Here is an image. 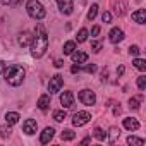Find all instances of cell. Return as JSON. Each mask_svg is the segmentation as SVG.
I'll return each mask as SVG.
<instances>
[{
  "label": "cell",
  "mask_w": 146,
  "mask_h": 146,
  "mask_svg": "<svg viewBox=\"0 0 146 146\" xmlns=\"http://www.w3.org/2000/svg\"><path fill=\"white\" fill-rule=\"evenodd\" d=\"M60 105L64 108H70L72 105H74V95H72L70 91H64L60 95Z\"/></svg>",
  "instance_id": "ba28073f"
},
{
  "label": "cell",
  "mask_w": 146,
  "mask_h": 146,
  "mask_svg": "<svg viewBox=\"0 0 146 146\" xmlns=\"http://www.w3.org/2000/svg\"><path fill=\"white\" fill-rule=\"evenodd\" d=\"M124 127H125L127 131L134 132V131H137V129H139V122H137V119L127 117V119H124Z\"/></svg>",
  "instance_id": "9a60e30c"
},
{
  "label": "cell",
  "mask_w": 146,
  "mask_h": 146,
  "mask_svg": "<svg viewBox=\"0 0 146 146\" xmlns=\"http://www.w3.org/2000/svg\"><path fill=\"white\" fill-rule=\"evenodd\" d=\"M102 21H103L105 24L112 23V14H110V12H103V14H102Z\"/></svg>",
  "instance_id": "4dcf8cb0"
},
{
  "label": "cell",
  "mask_w": 146,
  "mask_h": 146,
  "mask_svg": "<svg viewBox=\"0 0 146 146\" xmlns=\"http://www.w3.org/2000/svg\"><path fill=\"white\" fill-rule=\"evenodd\" d=\"M88 40V29H79V33H78V43H84Z\"/></svg>",
  "instance_id": "d4e9b609"
},
{
  "label": "cell",
  "mask_w": 146,
  "mask_h": 146,
  "mask_svg": "<svg viewBox=\"0 0 146 146\" xmlns=\"http://www.w3.org/2000/svg\"><path fill=\"white\" fill-rule=\"evenodd\" d=\"M132 64H134V67H136L137 70H141V72H144V70H146V60H143V58H137V57H134Z\"/></svg>",
  "instance_id": "d6986e66"
},
{
  "label": "cell",
  "mask_w": 146,
  "mask_h": 146,
  "mask_svg": "<svg viewBox=\"0 0 146 146\" xmlns=\"http://www.w3.org/2000/svg\"><path fill=\"white\" fill-rule=\"evenodd\" d=\"M29 48H31V55L35 58H41L45 55V52L48 50V35H46V31L41 24H38L36 36H33V41H31Z\"/></svg>",
  "instance_id": "6da1fadb"
},
{
  "label": "cell",
  "mask_w": 146,
  "mask_h": 146,
  "mask_svg": "<svg viewBox=\"0 0 146 146\" xmlns=\"http://www.w3.org/2000/svg\"><path fill=\"white\" fill-rule=\"evenodd\" d=\"M53 134H55V129L53 127H45L41 136H40V143L41 144H48L52 139H53Z\"/></svg>",
  "instance_id": "8fae6325"
},
{
  "label": "cell",
  "mask_w": 146,
  "mask_h": 146,
  "mask_svg": "<svg viewBox=\"0 0 146 146\" xmlns=\"http://www.w3.org/2000/svg\"><path fill=\"white\" fill-rule=\"evenodd\" d=\"M62 65H64L62 60H55V67H62Z\"/></svg>",
  "instance_id": "f35d334b"
},
{
  "label": "cell",
  "mask_w": 146,
  "mask_h": 146,
  "mask_svg": "<svg viewBox=\"0 0 146 146\" xmlns=\"http://www.w3.org/2000/svg\"><path fill=\"white\" fill-rule=\"evenodd\" d=\"M91 50H93L95 53H98V52L102 50V43H100V41H91Z\"/></svg>",
  "instance_id": "1f68e13d"
},
{
  "label": "cell",
  "mask_w": 146,
  "mask_h": 146,
  "mask_svg": "<svg viewBox=\"0 0 146 146\" xmlns=\"http://www.w3.org/2000/svg\"><path fill=\"white\" fill-rule=\"evenodd\" d=\"M58 9H60L62 14L70 16L72 11H74V2H72V0H58Z\"/></svg>",
  "instance_id": "52a82bcc"
},
{
  "label": "cell",
  "mask_w": 146,
  "mask_h": 146,
  "mask_svg": "<svg viewBox=\"0 0 146 146\" xmlns=\"http://www.w3.org/2000/svg\"><path fill=\"white\" fill-rule=\"evenodd\" d=\"M98 35H100V26H95V28L91 29V36H95V38H96Z\"/></svg>",
  "instance_id": "d590c367"
},
{
  "label": "cell",
  "mask_w": 146,
  "mask_h": 146,
  "mask_svg": "<svg viewBox=\"0 0 146 146\" xmlns=\"http://www.w3.org/2000/svg\"><path fill=\"white\" fill-rule=\"evenodd\" d=\"M84 70L88 72V74H93V72H96V65H95V64H88V65L84 67Z\"/></svg>",
  "instance_id": "d6a6232c"
},
{
  "label": "cell",
  "mask_w": 146,
  "mask_h": 146,
  "mask_svg": "<svg viewBox=\"0 0 146 146\" xmlns=\"http://www.w3.org/2000/svg\"><path fill=\"white\" fill-rule=\"evenodd\" d=\"M4 76H5V81L11 86H21L24 78H26V70H24V67H21L17 64H12V65L5 67Z\"/></svg>",
  "instance_id": "7a4b0ae2"
},
{
  "label": "cell",
  "mask_w": 146,
  "mask_h": 146,
  "mask_svg": "<svg viewBox=\"0 0 146 146\" xmlns=\"http://www.w3.org/2000/svg\"><path fill=\"white\" fill-rule=\"evenodd\" d=\"M62 86H64V78H62L60 74H55V76L50 79V83H48V91H50V95L58 93V91L62 90Z\"/></svg>",
  "instance_id": "8992f818"
},
{
  "label": "cell",
  "mask_w": 146,
  "mask_h": 146,
  "mask_svg": "<svg viewBox=\"0 0 146 146\" xmlns=\"http://www.w3.org/2000/svg\"><path fill=\"white\" fill-rule=\"evenodd\" d=\"M48 107H50V95H41L38 98V108L45 112V110H48Z\"/></svg>",
  "instance_id": "2e32d148"
},
{
  "label": "cell",
  "mask_w": 146,
  "mask_h": 146,
  "mask_svg": "<svg viewBox=\"0 0 146 146\" xmlns=\"http://www.w3.org/2000/svg\"><path fill=\"white\" fill-rule=\"evenodd\" d=\"M11 132H12V131H11V125H9V124L4 125V127H0V137H4V139H5V137L11 136Z\"/></svg>",
  "instance_id": "484cf974"
},
{
  "label": "cell",
  "mask_w": 146,
  "mask_h": 146,
  "mask_svg": "<svg viewBox=\"0 0 146 146\" xmlns=\"http://www.w3.org/2000/svg\"><path fill=\"white\" fill-rule=\"evenodd\" d=\"M5 62H2V60H0V74H4V70H5Z\"/></svg>",
  "instance_id": "8d00e7d4"
},
{
  "label": "cell",
  "mask_w": 146,
  "mask_h": 146,
  "mask_svg": "<svg viewBox=\"0 0 146 146\" xmlns=\"http://www.w3.org/2000/svg\"><path fill=\"white\" fill-rule=\"evenodd\" d=\"M74 50H76V41H65V45H64V53L65 55H70Z\"/></svg>",
  "instance_id": "7402d4cb"
},
{
  "label": "cell",
  "mask_w": 146,
  "mask_h": 146,
  "mask_svg": "<svg viewBox=\"0 0 146 146\" xmlns=\"http://www.w3.org/2000/svg\"><path fill=\"white\" fill-rule=\"evenodd\" d=\"M79 102H81L83 105H86V107L95 105V103H96V95H95V91H91V90H83V91H79Z\"/></svg>",
  "instance_id": "277c9868"
},
{
  "label": "cell",
  "mask_w": 146,
  "mask_h": 146,
  "mask_svg": "<svg viewBox=\"0 0 146 146\" xmlns=\"http://www.w3.org/2000/svg\"><path fill=\"white\" fill-rule=\"evenodd\" d=\"M26 11H28V16L33 17V19H36V21H41V19L46 16V11H45L43 4L38 2V0H28Z\"/></svg>",
  "instance_id": "3957f363"
},
{
  "label": "cell",
  "mask_w": 146,
  "mask_h": 146,
  "mask_svg": "<svg viewBox=\"0 0 146 146\" xmlns=\"http://www.w3.org/2000/svg\"><path fill=\"white\" fill-rule=\"evenodd\" d=\"M124 70H125V69H124V65H120V67L117 69V74H119V76H122V74H124Z\"/></svg>",
  "instance_id": "74e56055"
},
{
  "label": "cell",
  "mask_w": 146,
  "mask_h": 146,
  "mask_svg": "<svg viewBox=\"0 0 146 146\" xmlns=\"http://www.w3.org/2000/svg\"><path fill=\"white\" fill-rule=\"evenodd\" d=\"M91 120V115L88 113V112H76L74 115H72V124H74L76 127H83V125H86L88 122Z\"/></svg>",
  "instance_id": "5b68a950"
},
{
  "label": "cell",
  "mask_w": 146,
  "mask_h": 146,
  "mask_svg": "<svg viewBox=\"0 0 146 146\" xmlns=\"http://www.w3.org/2000/svg\"><path fill=\"white\" fill-rule=\"evenodd\" d=\"M60 137H62V141H72V139L76 137V132L70 131V129H65V131H62Z\"/></svg>",
  "instance_id": "ffe728a7"
},
{
  "label": "cell",
  "mask_w": 146,
  "mask_h": 146,
  "mask_svg": "<svg viewBox=\"0 0 146 146\" xmlns=\"http://www.w3.org/2000/svg\"><path fill=\"white\" fill-rule=\"evenodd\" d=\"M17 2H19V0H0V4H2V5H14Z\"/></svg>",
  "instance_id": "836d02e7"
},
{
  "label": "cell",
  "mask_w": 146,
  "mask_h": 146,
  "mask_svg": "<svg viewBox=\"0 0 146 146\" xmlns=\"http://www.w3.org/2000/svg\"><path fill=\"white\" fill-rule=\"evenodd\" d=\"M132 21L137 24H144L146 23V11L144 9H137L132 12Z\"/></svg>",
  "instance_id": "5bb4252c"
},
{
  "label": "cell",
  "mask_w": 146,
  "mask_h": 146,
  "mask_svg": "<svg viewBox=\"0 0 146 146\" xmlns=\"http://www.w3.org/2000/svg\"><path fill=\"white\" fill-rule=\"evenodd\" d=\"M141 100H143L141 96H132V98L129 100V107H131V108H134V110H137V108H139Z\"/></svg>",
  "instance_id": "cb8c5ba5"
},
{
  "label": "cell",
  "mask_w": 146,
  "mask_h": 146,
  "mask_svg": "<svg viewBox=\"0 0 146 146\" xmlns=\"http://www.w3.org/2000/svg\"><path fill=\"white\" fill-rule=\"evenodd\" d=\"M23 131H24L28 136L36 134V131H38V124H36V120H33V119L24 120V124H23Z\"/></svg>",
  "instance_id": "9c48e42d"
},
{
  "label": "cell",
  "mask_w": 146,
  "mask_h": 146,
  "mask_svg": "<svg viewBox=\"0 0 146 146\" xmlns=\"http://www.w3.org/2000/svg\"><path fill=\"white\" fill-rule=\"evenodd\" d=\"M79 70H81V65H79V64H74V65L70 67V72H72V74H76V72H79Z\"/></svg>",
  "instance_id": "e575fe53"
},
{
  "label": "cell",
  "mask_w": 146,
  "mask_h": 146,
  "mask_svg": "<svg viewBox=\"0 0 146 146\" xmlns=\"http://www.w3.org/2000/svg\"><path fill=\"white\" fill-rule=\"evenodd\" d=\"M139 46H136V45H131V48H129V53H131V57H137L139 55Z\"/></svg>",
  "instance_id": "f546056e"
},
{
  "label": "cell",
  "mask_w": 146,
  "mask_h": 146,
  "mask_svg": "<svg viewBox=\"0 0 146 146\" xmlns=\"http://www.w3.org/2000/svg\"><path fill=\"white\" fill-rule=\"evenodd\" d=\"M137 88H139L141 91H144V90H146V78H144V76L137 78Z\"/></svg>",
  "instance_id": "f1b7e54d"
},
{
  "label": "cell",
  "mask_w": 146,
  "mask_h": 146,
  "mask_svg": "<svg viewBox=\"0 0 146 146\" xmlns=\"http://www.w3.org/2000/svg\"><path fill=\"white\" fill-rule=\"evenodd\" d=\"M81 143H83V144H88V143H91V139H90V137H84Z\"/></svg>",
  "instance_id": "ab89813d"
},
{
  "label": "cell",
  "mask_w": 146,
  "mask_h": 146,
  "mask_svg": "<svg viewBox=\"0 0 146 146\" xmlns=\"http://www.w3.org/2000/svg\"><path fill=\"white\" fill-rule=\"evenodd\" d=\"M19 119H21V117H19V113H17V112H7V113H5V120H7V124H9V125L17 124V122H19Z\"/></svg>",
  "instance_id": "e0dca14e"
},
{
  "label": "cell",
  "mask_w": 146,
  "mask_h": 146,
  "mask_svg": "<svg viewBox=\"0 0 146 146\" xmlns=\"http://www.w3.org/2000/svg\"><path fill=\"white\" fill-rule=\"evenodd\" d=\"M127 144H131V146H143L144 144V139L136 137V136H129L127 137Z\"/></svg>",
  "instance_id": "44dd1931"
},
{
  "label": "cell",
  "mask_w": 146,
  "mask_h": 146,
  "mask_svg": "<svg viewBox=\"0 0 146 146\" xmlns=\"http://www.w3.org/2000/svg\"><path fill=\"white\" fill-rule=\"evenodd\" d=\"M110 132H112V137H110V139H108V141H110V143H112V144H113V143H115V141H117V137H119V136H120V131H117V129H115V127H112V129H110Z\"/></svg>",
  "instance_id": "83f0119b"
},
{
  "label": "cell",
  "mask_w": 146,
  "mask_h": 146,
  "mask_svg": "<svg viewBox=\"0 0 146 146\" xmlns=\"http://www.w3.org/2000/svg\"><path fill=\"white\" fill-rule=\"evenodd\" d=\"M108 40L112 41V43H120L122 40H124V31L120 29V28H113L110 33H108Z\"/></svg>",
  "instance_id": "30bf717a"
},
{
  "label": "cell",
  "mask_w": 146,
  "mask_h": 146,
  "mask_svg": "<svg viewBox=\"0 0 146 146\" xmlns=\"http://www.w3.org/2000/svg\"><path fill=\"white\" fill-rule=\"evenodd\" d=\"M65 117H67L65 110H55V112H53V119H55L57 122H64V120H65Z\"/></svg>",
  "instance_id": "603a6c76"
},
{
  "label": "cell",
  "mask_w": 146,
  "mask_h": 146,
  "mask_svg": "<svg viewBox=\"0 0 146 146\" xmlns=\"http://www.w3.org/2000/svg\"><path fill=\"white\" fill-rule=\"evenodd\" d=\"M31 41H33V35H31L29 31H23V33L19 35V38H17L19 46H29Z\"/></svg>",
  "instance_id": "7c38bea8"
},
{
  "label": "cell",
  "mask_w": 146,
  "mask_h": 146,
  "mask_svg": "<svg viewBox=\"0 0 146 146\" xmlns=\"http://www.w3.org/2000/svg\"><path fill=\"white\" fill-rule=\"evenodd\" d=\"M93 134H95V137H96L98 141H108V134H107L103 129H100V127H96V129L93 131Z\"/></svg>",
  "instance_id": "ac0fdd59"
},
{
  "label": "cell",
  "mask_w": 146,
  "mask_h": 146,
  "mask_svg": "<svg viewBox=\"0 0 146 146\" xmlns=\"http://www.w3.org/2000/svg\"><path fill=\"white\" fill-rule=\"evenodd\" d=\"M70 57H72V62L74 64H86L88 62V53H84V52H72L70 53Z\"/></svg>",
  "instance_id": "4fadbf2b"
},
{
  "label": "cell",
  "mask_w": 146,
  "mask_h": 146,
  "mask_svg": "<svg viewBox=\"0 0 146 146\" xmlns=\"http://www.w3.org/2000/svg\"><path fill=\"white\" fill-rule=\"evenodd\" d=\"M96 14H98V5H96V4H93V5H91V9L88 11V19H90V21H93V19L96 17Z\"/></svg>",
  "instance_id": "4316f807"
}]
</instances>
